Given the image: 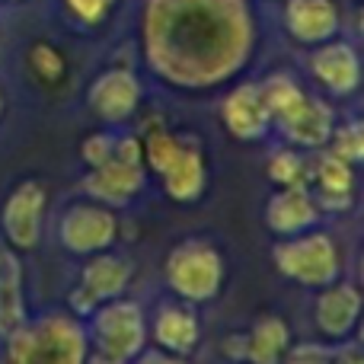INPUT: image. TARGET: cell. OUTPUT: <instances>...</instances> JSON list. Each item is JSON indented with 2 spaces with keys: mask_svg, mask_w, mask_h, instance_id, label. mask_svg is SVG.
<instances>
[{
  "mask_svg": "<svg viewBox=\"0 0 364 364\" xmlns=\"http://www.w3.org/2000/svg\"><path fill=\"white\" fill-rule=\"evenodd\" d=\"M61 4H64V13H68L74 23L93 29V26L106 23L109 13L115 10V4H119V0H61Z\"/></svg>",
  "mask_w": 364,
  "mask_h": 364,
  "instance_id": "27",
  "label": "cell"
},
{
  "mask_svg": "<svg viewBox=\"0 0 364 364\" xmlns=\"http://www.w3.org/2000/svg\"><path fill=\"white\" fill-rule=\"evenodd\" d=\"M259 90H262V100H265V106H269V115H272L275 125L307 100V90L301 87V80L291 77V74H284V70L269 74L262 83H259Z\"/></svg>",
  "mask_w": 364,
  "mask_h": 364,
  "instance_id": "22",
  "label": "cell"
},
{
  "mask_svg": "<svg viewBox=\"0 0 364 364\" xmlns=\"http://www.w3.org/2000/svg\"><path fill=\"white\" fill-rule=\"evenodd\" d=\"M134 364H188L186 355H173L164 348H144V352L134 358Z\"/></svg>",
  "mask_w": 364,
  "mask_h": 364,
  "instance_id": "29",
  "label": "cell"
},
{
  "mask_svg": "<svg viewBox=\"0 0 364 364\" xmlns=\"http://www.w3.org/2000/svg\"><path fill=\"white\" fill-rule=\"evenodd\" d=\"M132 275L134 269L125 256H115L109 250L87 256V265L80 269V282L70 291V314L87 320L100 304L125 294L128 284H132Z\"/></svg>",
  "mask_w": 364,
  "mask_h": 364,
  "instance_id": "9",
  "label": "cell"
},
{
  "mask_svg": "<svg viewBox=\"0 0 364 364\" xmlns=\"http://www.w3.org/2000/svg\"><path fill=\"white\" fill-rule=\"evenodd\" d=\"M147 186V166H144V154H141V138L132 134L128 144L122 147L119 157L106 160L102 166L87 170V176L80 179V188L90 195L93 201L109 208H122L128 201H134Z\"/></svg>",
  "mask_w": 364,
  "mask_h": 364,
  "instance_id": "7",
  "label": "cell"
},
{
  "mask_svg": "<svg viewBox=\"0 0 364 364\" xmlns=\"http://www.w3.org/2000/svg\"><path fill=\"white\" fill-rule=\"evenodd\" d=\"M265 227L278 237H294L320 220V208H316L314 195L307 186H278V192L265 201Z\"/></svg>",
  "mask_w": 364,
  "mask_h": 364,
  "instance_id": "18",
  "label": "cell"
},
{
  "mask_svg": "<svg viewBox=\"0 0 364 364\" xmlns=\"http://www.w3.org/2000/svg\"><path fill=\"white\" fill-rule=\"evenodd\" d=\"M83 364H128V361H122V358H115V355H106V352H100V348H93V352H87V361Z\"/></svg>",
  "mask_w": 364,
  "mask_h": 364,
  "instance_id": "31",
  "label": "cell"
},
{
  "mask_svg": "<svg viewBox=\"0 0 364 364\" xmlns=\"http://www.w3.org/2000/svg\"><path fill=\"white\" fill-rule=\"evenodd\" d=\"M93 348L115 355L122 361H134L147 348V316L138 301H128L125 294L106 301L87 316Z\"/></svg>",
  "mask_w": 364,
  "mask_h": 364,
  "instance_id": "6",
  "label": "cell"
},
{
  "mask_svg": "<svg viewBox=\"0 0 364 364\" xmlns=\"http://www.w3.org/2000/svg\"><path fill=\"white\" fill-rule=\"evenodd\" d=\"M128 138H132V134L115 132V128H109V132H100V134H90V138L80 144V160L87 164V170H93V166H102L106 160L119 157L122 147L128 144Z\"/></svg>",
  "mask_w": 364,
  "mask_h": 364,
  "instance_id": "25",
  "label": "cell"
},
{
  "mask_svg": "<svg viewBox=\"0 0 364 364\" xmlns=\"http://www.w3.org/2000/svg\"><path fill=\"white\" fill-rule=\"evenodd\" d=\"M282 19L288 36L307 48L329 42L342 32V10L336 0H284Z\"/></svg>",
  "mask_w": 364,
  "mask_h": 364,
  "instance_id": "15",
  "label": "cell"
},
{
  "mask_svg": "<svg viewBox=\"0 0 364 364\" xmlns=\"http://www.w3.org/2000/svg\"><path fill=\"white\" fill-rule=\"evenodd\" d=\"M314 80L326 90L329 96H355L361 87V55L348 38H329V42L314 45L307 58Z\"/></svg>",
  "mask_w": 364,
  "mask_h": 364,
  "instance_id": "12",
  "label": "cell"
},
{
  "mask_svg": "<svg viewBox=\"0 0 364 364\" xmlns=\"http://www.w3.org/2000/svg\"><path fill=\"white\" fill-rule=\"evenodd\" d=\"M29 68L42 83H58L68 74V61L51 42H36L29 48Z\"/></svg>",
  "mask_w": 364,
  "mask_h": 364,
  "instance_id": "26",
  "label": "cell"
},
{
  "mask_svg": "<svg viewBox=\"0 0 364 364\" xmlns=\"http://www.w3.org/2000/svg\"><path fill=\"white\" fill-rule=\"evenodd\" d=\"M307 164L304 151L297 147H282L269 157V179L275 186H307Z\"/></svg>",
  "mask_w": 364,
  "mask_h": 364,
  "instance_id": "24",
  "label": "cell"
},
{
  "mask_svg": "<svg viewBox=\"0 0 364 364\" xmlns=\"http://www.w3.org/2000/svg\"><path fill=\"white\" fill-rule=\"evenodd\" d=\"M291 346V329L278 314H265L240 336V361L246 364H282Z\"/></svg>",
  "mask_w": 364,
  "mask_h": 364,
  "instance_id": "20",
  "label": "cell"
},
{
  "mask_svg": "<svg viewBox=\"0 0 364 364\" xmlns=\"http://www.w3.org/2000/svg\"><path fill=\"white\" fill-rule=\"evenodd\" d=\"M6 364H83L90 336L80 316L51 310L6 336Z\"/></svg>",
  "mask_w": 364,
  "mask_h": 364,
  "instance_id": "2",
  "label": "cell"
},
{
  "mask_svg": "<svg viewBox=\"0 0 364 364\" xmlns=\"http://www.w3.org/2000/svg\"><path fill=\"white\" fill-rule=\"evenodd\" d=\"M147 336H154L157 348L173 355H192L201 342V320L192 310V304H160L154 323L147 326Z\"/></svg>",
  "mask_w": 364,
  "mask_h": 364,
  "instance_id": "19",
  "label": "cell"
},
{
  "mask_svg": "<svg viewBox=\"0 0 364 364\" xmlns=\"http://www.w3.org/2000/svg\"><path fill=\"white\" fill-rule=\"evenodd\" d=\"M4 109H6V100H4V90H0V119H4Z\"/></svg>",
  "mask_w": 364,
  "mask_h": 364,
  "instance_id": "32",
  "label": "cell"
},
{
  "mask_svg": "<svg viewBox=\"0 0 364 364\" xmlns=\"http://www.w3.org/2000/svg\"><path fill=\"white\" fill-rule=\"evenodd\" d=\"M144 166L164 179V192L179 205H195L208 188V164L195 134L182 138L166 128H154L141 138Z\"/></svg>",
  "mask_w": 364,
  "mask_h": 364,
  "instance_id": "3",
  "label": "cell"
},
{
  "mask_svg": "<svg viewBox=\"0 0 364 364\" xmlns=\"http://www.w3.org/2000/svg\"><path fill=\"white\" fill-rule=\"evenodd\" d=\"M307 192L314 195L320 214H342L355 205V166L323 151L307 164Z\"/></svg>",
  "mask_w": 364,
  "mask_h": 364,
  "instance_id": "14",
  "label": "cell"
},
{
  "mask_svg": "<svg viewBox=\"0 0 364 364\" xmlns=\"http://www.w3.org/2000/svg\"><path fill=\"white\" fill-rule=\"evenodd\" d=\"M333 352L336 348L323 342H297V346H288L282 364H333Z\"/></svg>",
  "mask_w": 364,
  "mask_h": 364,
  "instance_id": "28",
  "label": "cell"
},
{
  "mask_svg": "<svg viewBox=\"0 0 364 364\" xmlns=\"http://www.w3.org/2000/svg\"><path fill=\"white\" fill-rule=\"evenodd\" d=\"M164 275L170 291L186 304H205L214 301L224 288L227 278V265L220 250L211 243V240L201 237H188L176 243L166 256Z\"/></svg>",
  "mask_w": 364,
  "mask_h": 364,
  "instance_id": "4",
  "label": "cell"
},
{
  "mask_svg": "<svg viewBox=\"0 0 364 364\" xmlns=\"http://www.w3.org/2000/svg\"><path fill=\"white\" fill-rule=\"evenodd\" d=\"M326 147H329V154H333V157L346 160L348 166H361V160H364V132H361V122L352 119V122H342V125L336 122V128H333V134H329Z\"/></svg>",
  "mask_w": 364,
  "mask_h": 364,
  "instance_id": "23",
  "label": "cell"
},
{
  "mask_svg": "<svg viewBox=\"0 0 364 364\" xmlns=\"http://www.w3.org/2000/svg\"><path fill=\"white\" fill-rule=\"evenodd\" d=\"M333 364H361V346L358 342H346L333 352Z\"/></svg>",
  "mask_w": 364,
  "mask_h": 364,
  "instance_id": "30",
  "label": "cell"
},
{
  "mask_svg": "<svg viewBox=\"0 0 364 364\" xmlns=\"http://www.w3.org/2000/svg\"><path fill=\"white\" fill-rule=\"evenodd\" d=\"M259 26L250 0H147L141 13V55L173 90L230 83L256 55Z\"/></svg>",
  "mask_w": 364,
  "mask_h": 364,
  "instance_id": "1",
  "label": "cell"
},
{
  "mask_svg": "<svg viewBox=\"0 0 364 364\" xmlns=\"http://www.w3.org/2000/svg\"><path fill=\"white\" fill-rule=\"evenodd\" d=\"M361 316V291L352 282H339L320 288V297L314 304V323L326 339L346 342L355 333Z\"/></svg>",
  "mask_w": 364,
  "mask_h": 364,
  "instance_id": "16",
  "label": "cell"
},
{
  "mask_svg": "<svg viewBox=\"0 0 364 364\" xmlns=\"http://www.w3.org/2000/svg\"><path fill=\"white\" fill-rule=\"evenodd\" d=\"M275 128L284 134L288 147H297V151H323L336 128V112L326 100L307 93V100L291 115H284Z\"/></svg>",
  "mask_w": 364,
  "mask_h": 364,
  "instance_id": "17",
  "label": "cell"
},
{
  "mask_svg": "<svg viewBox=\"0 0 364 364\" xmlns=\"http://www.w3.org/2000/svg\"><path fill=\"white\" fill-rule=\"evenodd\" d=\"M220 122H224V128L233 138L246 141V144L265 141L269 132L275 128L259 83H240V87H233L224 96V102H220Z\"/></svg>",
  "mask_w": 364,
  "mask_h": 364,
  "instance_id": "13",
  "label": "cell"
},
{
  "mask_svg": "<svg viewBox=\"0 0 364 364\" xmlns=\"http://www.w3.org/2000/svg\"><path fill=\"white\" fill-rule=\"evenodd\" d=\"M141 100H144V87H141L138 74L132 68H109L90 83L87 90V106L102 125L119 128L138 112Z\"/></svg>",
  "mask_w": 364,
  "mask_h": 364,
  "instance_id": "11",
  "label": "cell"
},
{
  "mask_svg": "<svg viewBox=\"0 0 364 364\" xmlns=\"http://www.w3.org/2000/svg\"><path fill=\"white\" fill-rule=\"evenodd\" d=\"M115 240H119V218L109 205L80 201V205H70L61 214L58 243L74 256H93V252L112 250Z\"/></svg>",
  "mask_w": 364,
  "mask_h": 364,
  "instance_id": "10",
  "label": "cell"
},
{
  "mask_svg": "<svg viewBox=\"0 0 364 364\" xmlns=\"http://www.w3.org/2000/svg\"><path fill=\"white\" fill-rule=\"evenodd\" d=\"M26 316V294H23V265L19 252L10 246H0V339L13 336Z\"/></svg>",
  "mask_w": 364,
  "mask_h": 364,
  "instance_id": "21",
  "label": "cell"
},
{
  "mask_svg": "<svg viewBox=\"0 0 364 364\" xmlns=\"http://www.w3.org/2000/svg\"><path fill=\"white\" fill-rule=\"evenodd\" d=\"M272 262L284 278L304 284V288H326L342 275L339 246L329 233L316 230V227L284 237L272 250Z\"/></svg>",
  "mask_w": 364,
  "mask_h": 364,
  "instance_id": "5",
  "label": "cell"
},
{
  "mask_svg": "<svg viewBox=\"0 0 364 364\" xmlns=\"http://www.w3.org/2000/svg\"><path fill=\"white\" fill-rule=\"evenodd\" d=\"M0 4H23V0H0Z\"/></svg>",
  "mask_w": 364,
  "mask_h": 364,
  "instance_id": "33",
  "label": "cell"
},
{
  "mask_svg": "<svg viewBox=\"0 0 364 364\" xmlns=\"http://www.w3.org/2000/svg\"><path fill=\"white\" fill-rule=\"evenodd\" d=\"M48 214V192L38 179H23L0 205V233L16 252H32L42 243V227Z\"/></svg>",
  "mask_w": 364,
  "mask_h": 364,
  "instance_id": "8",
  "label": "cell"
}]
</instances>
